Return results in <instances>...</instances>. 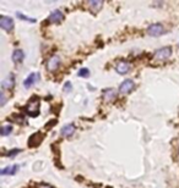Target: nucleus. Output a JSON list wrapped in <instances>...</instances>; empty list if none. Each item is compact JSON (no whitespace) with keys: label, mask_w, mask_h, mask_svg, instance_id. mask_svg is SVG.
<instances>
[{"label":"nucleus","mask_w":179,"mask_h":188,"mask_svg":"<svg viewBox=\"0 0 179 188\" xmlns=\"http://www.w3.org/2000/svg\"><path fill=\"white\" fill-rule=\"evenodd\" d=\"M26 111L29 116H32V117H36L38 114H39V100L33 98L31 102H29L26 106Z\"/></svg>","instance_id":"obj_1"},{"label":"nucleus","mask_w":179,"mask_h":188,"mask_svg":"<svg viewBox=\"0 0 179 188\" xmlns=\"http://www.w3.org/2000/svg\"><path fill=\"white\" fill-rule=\"evenodd\" d=\"M171 55H172V49H171L169 47H166V48H162V49L157 50V51L155 53V55H154V59H155L156 61H164V60H167Z\"/></svg>","instance_id":"obj_2"},{"label":"nucleus","mask_w":179,"mask_h":188,"mask_svg":"<svg viewBox=\"0 0 179 188\" xmlns=\"http://www.w3.org/2000/svg\"><path fill=\"white\" fill-rule=\"evenodd\" d=\"M147 33L150 36H154V37H158V36L164 33V28L160 23H154V24H151L150 27L147 28Z\"/></svg>","instance_id":"obj_3"},{"label":"nucleus","mask_w":179,"mask_h":188,"mask_svg":"<svg viewBox=\"0 0 179 188\" xmlns=\"http://www.w3.org/2000/svg\"><path fill=\"white\" fill-rule=\"evenodd\" d=\"M59 65H60V56H59V55H53L48 60V62H47V69L53 72V71L58 70Z\"/></svg>","instance_id":"obj_4"},{"label":"nucleus","mask_w":179,"mask_h":188,"mask_svg":"<svg viewBox=\"0 0 179 188\" xmlns=\"http://www.w3.org/2000/svg\"><path fill=\"white\" fill-rule=\"evenodd\" d=\"M134 88H135L134 82H133L131 79H125V81L120 84V87H119V93L128 94V93H130L131 90H134Z\"/></svg>","instance_id":"obj_5"},{"label":"nucleus","mask_w":179,"mask_h":188,"mask_svg":"<svg viewBox=\"0 0 179 188\" xmlns=\"http://www.w3.org/2000/svg\"><path fill=\"white\" fill-rule=\"evenodd\" d=\"M130 69H131V65L129 64V62H127V61H119L118 64H117V66H115L117 72L120 73V75L128 73L130 71Z\"/></svg>","instance_id":"obj_6"},{"label":"nucleus","mask_w":179,"mask_h":188,"mask_svg":"<svg viewBox=\"0 0 179 188\" xmlns=\"http://www.w3.org/2000/svg\"><path fill=\"white\" fill-rule=\"evenodd\" d=\"M0 27H2L3 29L5 31H11L12 27H14V21L11 17H8V16H2V18H0Z\"/></svg>","instance_id":"obj_7"},{"label":"nucleus","mask_w":179,"mask_h":188,"mask_svg":"<svg viewBox=\"0 0 179 188\" xmlns=\"http://www.w3.org/2000/svg\"><path fill=\"white\" fill-rule=\"evenodd\" d=\"M39 81V73H37V72H33V73H29L28 76H27V78L23 81V86L26 87V88H29L31 86H33L36 82H38Z\"/></svg>","instance_id":"obj_8"},{"label":"nucleus","mask_w":179,"mask_h":188,"mask_svg":"<svg viewBox=\"0 0 179 188\" xmlns=\"http://www.w3.org/2000/svg\"><path fill=\"white\" fill-rule=\"evenodd\" d=\"M63 18H64V14L60 10H54L53 12H50V15L48 17L49 22H52V23H59V22H62Z\"/></svg>","instance_id":"obj_9"},{"label":"nucleus","mask_w":179,"mask_h":188,"mask_svg":"<svg viewBox=\"0 0 179 188\" xmlns=\"http://www.w3.org/2000/svg\"><path fill=\"white\" fill-rule=\"evenodd\" d=\"M115 97H117V89H114V88H108V89H106L103 92V98L108 103L112 102Z\"/></svg>","instance_id":"obj_10"},{"label":"nucleus","mask_w":179,"mask_h":188,"mask_svg":"<svg viewBox=\"0 0 179 188\" xmlns=\"http://www.w3.org/2000/svg\"><path fill=\"white\" fill-rule=\"evenodd\" d=\"M62 135L64 136V137H71L73 135H74V132H75V126L73 123H70V125H65V126L62 128Z\"/></svg>","instance_id":"obj_11"},{"label":"nucleus","mask_w":179,"mask_h":188,"mask_svg":"<svg viewBox=\"0 0 179 188\" xmlns=\"http://www.w3.org/2000/svg\"><path fill=\"white\" fill-rule=\"evenodd\" d=\"M12 87H14V75L11 73L3 81L2 88H3V90H5V89H11Z\"/></svg>","instance_id":"obj_12"},{"label":"nucleus","mask_w":179,"mask_h":188,"mask_svg":"<svg viewBox=\"0 0 179 188\" xmlns=\"http://www.w3.org/2000/svg\"><path fill=\"white\" fill-rule=\"evenodd\" d=\"M42 141V135L41 133H35L28 141V145L29 147H37Z\"/></svg>","instance_id":"obj_13"},{"label":"nucleus","mask_w":179,"mask_h":188,"mask_svg":"<svg viewBox=\"0 0 179 188\" xmlns=\"http://www.w3.org/2000/svg\"><path fill=\"white\" fill-rule=\"evenodd\" d=\"M19 165H12V166H8L5 169H3L2 171H0V173L2 175H15L19 170Z\"/></svg>","instance_id":"obj_14"},{"label":"nucleus","mask_w":179,"mask_h":188,"mask_svg":"<svg viewBox=\"0 0 179 188\" xmlns=\"http://www.w3.org/2000/svg\"><path fill=\"white\" fill-rule=\"evenodd\" d=\"M23 60V51L21 49H16L14 53H12V61L15 64H19Z\"/></svg>","instance_id":"obj_15"},{"label":"nucleus","mask_w":179,"mask_h":188,"mask_svg":"<svg viewBox=\"0 0 179 188\" xmlns=\"http://www.w3.org/2000/svg\"><path fill=\"white\" fill-rule=\"evenodd\" d=\"M102 5H103V3L101 2H98V0H91V2H88V6L91 8V10L93 11V12H97L101 8H102Z\"/></svg>","instance_id":"obj_16"},{"label":"nucleus","mask_w":179,"mask_h":188,"mask_svg":"<svg viewBox=\"0 0 179 188\" xmlns=\"http://www.w3.org/2000/svg\"><path fill=\"white\" fill-rule=\"evenodd\" d=\"M12 132V126H10V125H5V126L2 127V131H0V133H2V136H8Z\"/></svg>","instance_id":"obj_17"},{"label":"nucleus","mask_w":179,"mask_h":188,"mask_svg":"<svg viewBox=\"0 0 179 188\" xmlns=\"http://www.w3.org/2000/svg\"><path fill=\"white\" fill-rule=\"evenodd\" d=\"M16 16H17L19 18H22L23 21H27V22H32V23H35V22H36V20H35V18L27 17V16H25V15H23V14H21V12H16Z\"/></svg>","instance_id":"obj_18"},{"label":"nucleus","mask_w":179,"mask_h":188,"mask_svg":"<svg viewBox=\"0 0 179 188\" xmlns=\"http://www.w3.org/2000/svg\"><path fill=\"white\" fill-rule=\"evenodd\" d=\"M6 103V97H5V93L2 89V93H0V106H4Z\"/></svg>","instance_id":"obj_19"},{"label":"nucleus","mask_w":179,"mask_h":188,"mask_svg":"<svg viewBox=\"0 0 179 188\" xmlns=\"http://www.w3.org/2000/svg\"><path fill=\"white\" fill-rule=\"evenodd\" d=\"M77 75H79L80 77H86V76L90 75V71H88V69H81V70L79 71Z\"/></svg>","instance_id":"obj_20"},{"label":"nucleus","mask_w":179,"mask_h":188,"mask_svg":"<svg viewBox=\"0 0 179 188\" xmlns=\"http://www.w3.org/2000/svg\"><path fill=\"white\" fill-rule=\"evenodd\" d=\"M17 153H20V150L19 149H14V150H11V151L8 153V156H9V158H14V155H16Z\"/></svg>","instance_id":"obj_21"},{"label":"nucleus","mask_w":179,"mask_h":188,"mask_svg":"<svg viewBox=\"0 0 179 188\" xmlns=\"http://www.w3.org/2000/svg\"><path fill=\"white\" fill-rule=\"evenodd\" d=\"M70 90H71V83L66 82L65 86H64V92H70Z\"/></svg>","instance_id":"obj_22"},{"label":"nucleus","mask_w":179,"mask_h":188,"mask_svg":"<svg viewBox=\"0 0 179 188\" xmlns=\"http://www.w3.org/2000/svg\"><path fill=\"white\" fill-rule=\"evenodd\" d=\"M38 188H53L52 186H49V184H39L38 186Z\"/></svg>","instance_id":"obj_23"}]
</instances>
